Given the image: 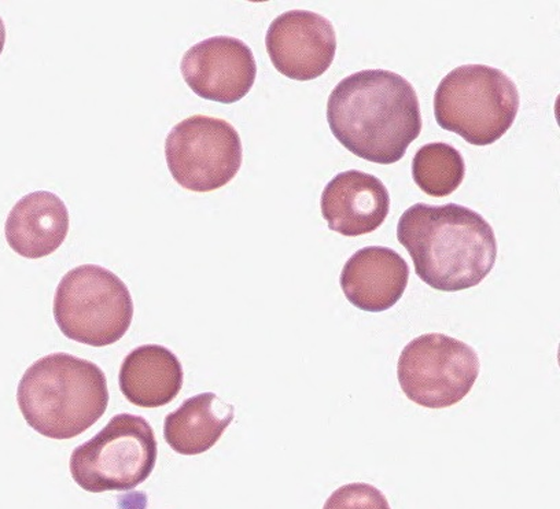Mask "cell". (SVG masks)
<instances>
[{
    "label": "cell",
    "instance_id": "cell-1",
    "mask_svg": "<svg viewBox=\"0 0 560 509\" xmlns=\"http://www.w3.org/2000/svg\"><path fill=\"white\" fill-rule=\"evenodd\" d=\"M327 121L345 149L382 165L398 163L423 126L412 84L384 69L341 80L328 98Z\"/></svg>",
    "mask_w": 560,
    "mask_h": 509
},
{
    "label": "cell",
    "instance_id": "cell-2",
    "mask_svg": "<svg viewBox=\"0 0 560 509\" xmlns=\"http://www.w3.org/2000/svg\"><path fill=\"white\" fill-rule=\"evenodd\" d=\"M397 239L422 282L444 293L481 285L498 259L493 228L481 214L456 203L408 208L398 220Z\"/></svg>",
    "mask_w": 560,
    "mask_h": 509
},
{
    "label": "cell",
    "instance_id": "cell-3",
    "mask_svg": "<svg viewBox=\"0 0 560 509\" xmlns=\"http://www.w3.org/2000/svg\"><path fill=\"white\" fill-rule=\"evenodd\" d=\"M18 403L25 422L40 436L59 441L77 438L105 415L106 375L95 363L52 353L26 369Z\"/></svg>",
    "mask_w": 560,
    "mask_h": 509
},
{
    "label": "cell",
    "instance_id": "cell-4",
    "mask_svg": "<svg viewBox=\"0 0 560 509\" xmlns=\"http://www.w3.org/2000/svg\"><path fill=\"white\" fill-rule=\"evenodd\" d=\"M518 110L520 93L513 80L488 66L454 69L441 80L434 95L438 125L478 147L502 139Z\"/></svg>",
    "mask_w": 560,
    "mask_h": 509
},
{
    "label": "cell",
    "instance_id": "cell-5",
    "mask_svg": "<svg viewBox=\"0 0 560 509\" xmlns=\"http://www.w3.org/2000/svg\"><path fill=\"white\" fill-rule=\"evenodd\" d=\"M54 319L62 334L79 344H116L132 323L131 293L116 273L104 267L73 268L57 287Z\"/></svg>",
    "mask_w": 560,
    "mask_h": 509
},
{
    "label": "cell",
    "instance_id": "cell-6",
    "mask_svg": "<svg viewBox=\"0 0 560 509\" xmlns=\"http://www.w3.org/2000/svg\"><path fill=\"white\" fill-rule=\"evenodd\" d=\"M159 443L142 416L120 414L70 457L72 478L90 493L133 490L152 475Z\"/></svg>",
    "mask_w": 560,
    "mask_h": 509
},
{
    "label": "cell",
    "instance_id": "cell-7",
    "mask_svg": "<svg viewBox=\"0 0 560 509\" xmlns=\"http://www.w3.org/2000/svg\"><path fill=\"white\" fill-rule=\"evenodd\" d=\"M479 357L471 346L445 334H424L404 347L397 378L412 403L450 409L470 393L479 377Z\"/></svg>",
    "mask_w": 560,
    "mask_h": 509
},
{
    "label": "cell",
    "instance_id": "cell-8",
    "mask_svg": "<svg viewBox=\"0 0 560 509\" xmlns=\"http://www.w3.org/2000/svg\"><path fill=\"white\" fill-rule=\"evenodd\" d=\"M166 164L177 185L194 192L222 189L240 173L242 142L229 121L192 116L172 128Z\"/></svg>",
    "mask_w": 560,
    "mask_h": 509
},
{
    "label": "cell",
    "instance_id": "cell-9",
    "mask_svg": "<svg viewBox=\"0 0 560 509\" xmlns=\"http://www.w3.org/2000/svg\"><path fill=\"white\" fill-rule=\"evenodd\" d=\"M266 46L280 74L310 82L330 69L337 54V34L323 15L308 10H290L269 25Z\"/></svg>",
    "mask_w": 560,
    "mask_h": 509
},
{
    "label": "cell",
    "instance_id": "cell-10",
    "mask_svg": "<svg viewBox=\"0 0 560 509\" xmlns=\"http://www.w3.org/2000/svg\"><path fill=\"white\" fill-rule=\"evenodd\" d=\"M180 71L194 94L230 105L250 93L257 63L246 43L236 37L214 36L183 56Z\"/></svg>",
    "mask_w": 560,
    "mask_h": 509
},
{
    "label": "cell",
    "instance_id": "cell-11",
    "mask_svg": "<svg viewBox=\"0 0 560 509\" xmlns=\"http://www.w3.org/2000/svg\"><path fill=\"white\" fill-rule=\"evenodd\" d=\"M322 216L331 232L357 238L374 233L390 212V196L374 175L347 170L322 192Z\"/></svg>",
    "mask_w": 560,
    "mask_h": 509
},
{
    "label": "cell",
    "instance_id": "cell-12",
    "mask_svg": "<svg viewBox=\"0 0 560 509\" xmlns=\"http://www.w3.org/2000/svg\"><path fill=\"white\" fill-rule=\"evenodd\" d=\"M408 279V264L397 251L384 246H370L350 257L339 283L353 307L380 313L400 301L407 291Z\"/></svg>",
    "mask_w": 560,
    "mask_h": 509
},
{
    "label": "cell",
    "instance_id": "cell-13",
    "mask_svg": "<svg viewBox=\"0 0 560 509\" xmlns=\"http://www.w3.org/2000/svg\"><path fill=\"white\" fill-rule=\"evenodd\" d=\"M68 233V208L50 191H34L21 198L4 225L10 248L30 260L52 254L61 248Z\"/></svg>",
    "mask_w": 560,
    "mask_h": 509
},
{
    "label": "cell",
    "instance_id": "cell-14",
    "mask_svg": "<svg viewBox=\"0 0 560 509\" xmlns=\"http://www.w3.org/2000/svg\"><path fill=\"white\" fill-rule=\"evenodd\" d=\"M183 366L174 352L161 345H143L124 358L118 382L129 403L139 409H160L179 395Z\"/></svg>",
    "mask_w": 560,
    "mask_h": 509
},
{
    "label": "cell",
    "instance_id": "cell-15",
    "mask_svg": "<svg viewBox=\"0 0 560 509\" xmlns=\"http://www.w3.org/2000/svg\"><path fill=\"white\" fill-rule=\"evenodd\" d=\"M234 417V405L224 403L217 394L194 395L165 417V441L183 457H197L219 442Z\"/></svg>",
    "mask_w": 560,
    "mask_h": 509
},
{
    "label": "cell",
    "instance_id": "cell-16",
    "mask_svg": "<svg viewBox=\"0 0 560 509\" xmlns=\"http://www.w3.org/2000/svg\"><path fill=\"white\" fill-rule=\"evenodd\" d=\"M466 176V163L455 147L429 143L418 150L412 161V178L430 197H448L459 189Z\"/></svg>",
    "mask_w": 560,
    "mask_h": 509
},
{
    "label": "cell",
    "instance_id": "cell-17",
    "mask_svg": "<svg viewBox=\"0 0 560 509\" xmlns=\"http://www.w3.org/2000/svg\"><path fill=\"white\" fill-rule=\"evenodd\" d=\"M323 509H392L384 493L369 484H349L339 487L327 498Z\"/></svg>",
    "mask_w": 560,
    "mask_h": 509
},
{
    "label": "cell",
    "instance_id": "cell-18",
    "mask_svg": "<svg viewBox=\"0 0 560 509\" xmlns=\"http://www.w3.org/2000/svg\"><path fill=\"white\" fill-rule=\"evenodd\" d=\"M4 45H7V26H4L3 20L0 19V54L3 52Z\"/></svg>",
    "mask_w": 560,
    "mask_h": 509
}]
</instances>
